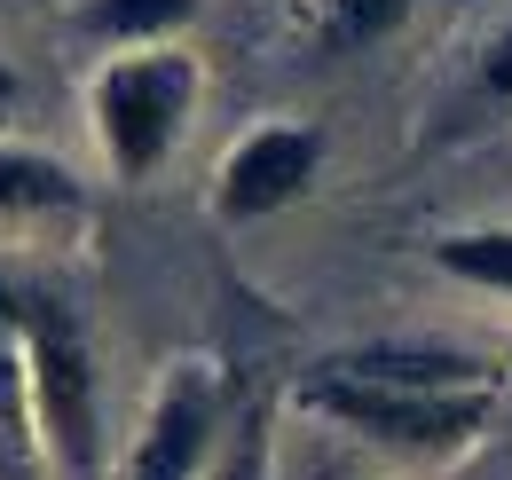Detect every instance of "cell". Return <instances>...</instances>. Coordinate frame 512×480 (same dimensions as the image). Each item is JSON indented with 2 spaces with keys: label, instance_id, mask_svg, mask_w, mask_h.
<instances>
[{
  "label": "cell",
  "instance_id": "obj_14",
  "mask_svg": "<svg viewBox=\"0 0 512 480\" xmlns=\"http://www.w3.org/2000/svg\"><path fill=\"white\" fill-rule=\"evenodd\" d=\"M16 119H24V79L0 63V142H8V126H16Z\"/></svg>",
  "mask_w": 512,
  "mask_h": 480
},
{
  "label": "cell",
  "instance_id": "obj_13",
  "mask_svg": "<svg viewBox=\"0 0 512 480\" xmlns=\"http://www.w3.org/2000/svg\"><path fill=\"white\" fill-rule=\"evenodd\" d=\"M205 480H276L268 473V410H237L221 433V457Z\"/></svg>",
  "mask_w": 512,
  "mask_h": 480
},
{
  "label": "cell",
  "instance_id": "obj_1",
  "mask_svg": "<svg viewBox=\"0 0 512 480\" xmlns=\"http://www.w3.org/2000/svg\"><path fill=\"white\" fill-rule=\"evenodd\" d=\"M24 347H32V449L48 480L103 473V362L95 331L64 292H24Z\"/></svg>",
  "mask_w": 512,
  "mask_h": 480
},
{
  "label": "cell",
  "instance_id": "obj_9",
  "mask_svg": "<svg viewBox=\"0 0 512 480\" xmlns=\"http://www.w3.org/2000/svg\"><path fill=\"white\" fill-rule=\"evenodd\" d=\"M497 119H512V16L481 40L465 87L442 103V134H473V126H497Z\"/></svg>",
  "mask_w": 512,
  "mask_h": 480
},
{
  "label": "cell",
  "instance_id": "obj_8",
  "mask_svg": "<svg viewBox=\"0 0 512 480\" xmlns=\"http://www.w3.org/2000/svg\"><path fill=\"white\" fill-rule=\"evenodd\" d=\"M87 213V189L64 158L48 150H24V142H0V221L8 229H32V221H79Z\"/></svg>",
  "mask_w": 512,
  "mask_h": 480
},
{
  "label": "cell",
  "instance_id": "obj_5",
  "mask_svg": "<svg viewBox=\"0 0 512 480\" xmlns=\"http://www.w3.org/2000/svg\"><path fill=\"white\" fill-rule=\"evenodd\" d=\"M323 166V134L300 119H268L253 126L229 158H221V181H213V213L221 221H268L284 205L308 197V181Z\"/></svg>",
  "mask_w": 512,
  "mask_h": 480
},
{
  "label": "cell",
  "instance_id": "obj_12",
  "mask_svg": "<svg viewBox=\"0 0 512 480\" xmlns=\"http://www.w3.org/2000/svg\"><path fill=\"white\" fill-rule=\"evenodd\" d=\"M434 268L473 284V292H497L512 300V229H457V237L434 244Z\"/></svg>",
  "mask_w": 512,
  "mask_h": 480
},
{
  "label": "cell",
  "instance_id": "obj_10",
  "mask_svg": "<svg viewBox=\"0 0 512 480\" xmlns=\"http://www.w3.org/2000/svg\"><path fill=\"white\" fill-rule=\"evenodd\" d=\"M190 16H197V0H87L79 32H95V40H111L127 56V48H174L190 32Z\"/></svg>",
  "mask_w": 512,
  "mask_h": 480
},
{
  "label": "cell",
  "instance_id": "obj_6",
  "mask_svg": "<svg viewBox=\"0 0 512 480\" xmlns=\"http://www.w3.org/2000/svg\"><path fill=\"white\" fill-rule=\"evenodd\" d=\"M0 480H48L32 449V347L16 284H0Z\"/></svg>",
  "mask_w": 512,
  "mask_h": 480
},
{
  "label": "cell",
  "instance_id": "obj_7",
  "mask_svg": "<svg viewBox=\"0 0 512 480\" xmlns=\"http://www.w3.org/2000/svg\"><path fill=\"white\" fill-rule=\"evenodd\" d=\"M323 370H339V378H371V386H426V394L497 386L481 355H457V347H394V339H379V347H347V355H331Z\"/></svg>",
  "mask_w": 512,
  "mask_h": 480
},
{
  "label": "cell",
  "instance_id": "obj_11",
  "mask_svg": "<svg viewBox=\"0 0 512 480\" xmlns=\"http://www.w3.org/2000/svg\"><path fill=\"white\" fill-rule=\"evenodd\" d=\"M418 0H308V48L316 56H363L386 32H402Z\"/></svg>",
  "mask_w": 512,
  "mask_h": 480
},
{
  "label": "cell",
  "instance_id": "obj_4",
  "mask_svg": "<svg viewBox=\"0 0 512 480\" xmlns=\"http://www.w3.org/2000/svg\"><path fill=\"white\" fill-rule=\"evenodd\" d=\"M221 433H229V402H221V378L205 362H174L166 386L150 394L142 433H134L127 480H205L221 457Z\"/></svg>",
  "mask_w": 512,
  "mask_h": 480
},
{
  "label": "cell",
  "instance_id": "obj_2",
  "mask_svg": "<svg viewBox=\"0 0 512 480\" xmlns=\"http://www.w3.org/2000/svg\"><path fill=\"white\" fill-rule=\"evenodd\" d=\"M197 95H205V63L174 40V48H127L95 71L87 87V119H95V142L111 158L119 181H150L197 119Z\"/></svg>",
  "mask_w": 512,
  "mask_h": 480
},
{
  "label": "cell",
  "instance_id": "obj_3",
  "mask_svg": "<svg viewBox=\"0 0 512 480\" xmlns=\"http://www.w3.org/2000/svg\"><path fill=\"white\" fill-rule=\"evenodd\" d=\"M300 410L331 418L339 433H363L371 449H402V457H449L465 449L489 410L497 386H465V394H426V386H371V378H339V370H308L300 378Z\"/></svg>",
  "mask_w": 512,
  "mask_h": 480
}]
</instances>
